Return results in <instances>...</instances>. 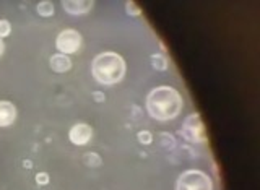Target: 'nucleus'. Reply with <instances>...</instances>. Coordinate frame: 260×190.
Here are the masks:
<instances>
[{
    "instance_id": "obj_3",
    "label": "nucleus",
    "mask_w": 260,
    "mask_h": 190,
    "mask_svg": "<svg viewBox=\"0 0 260 190\" xmlns=\"http://www.w3.org/2000/svg\"><path fill=\"white\" fill-rule=\"evenodd\" d=\"M176 190H213V182L208 177V174L190 169L179 176Z\"/></svg>"
},
{
    "instance_id": "obj_18",
    "label": "nucleus",
    "mask_w": 260,
    "mask_h": 190,
    "mask_svg": "<svg viewBox=\"0 0 260 190\" xmlns=\"http://www.w3.org/2000/svg\"><path fill=\"white\" fill-rule=\"evenodd\" d=\"M3 51H5V44H3V41L0 39V55L3 54Z\"/></svg>"
},
{
    "instance_id": "obj_2",
    "label": "nucleus",
    "mask_w": 260,
    "mask_h": 190,
    "mask_svg": "<svg viewBox=\"0 0 260 190\" xmlns=\"http://www.w3.org/2000/svg\"><path fill=\"white\" fill-rule=\"evenodd\" d=\"M91 72L101 84H116L125 75V62L116 52H103L94 57Z\"/></svg>"
},
{
    "instance_id": "obj_7",
    "label": "nucleus",
    "mask_w": 260,
    "mask_h": 190,
    "mask_svg": "<svg viewBox=\"0 0 260 190\" xmlns=\"http://www.w3.org/2000/svg\"><path fill=\"white\" fill-rule=\"evenodd\" d=\"M62 7L70 15H85L94 7L91 0H67L62 2Z\"/></svg>"
},
{
    "instance_id": "obj_13",
    "label": "nucleus",
    "mask_w": 260,
    "mask_h": 190,
    "mask_svg": "<svg viewBox=\"0 0 260 190\" xmlns=\"http://www.w3.org/2000/svg\"><path fill=\"white\" fill-rule=\"evenodd\" d=\"M125 8H127V13L132 15V17H139L140 12H142L140 7L135 2H127L125 3Z\"/></svg>"
},
{
    "instance_id": "obj_1",
    "label": "nucleus",
    "mask_w": 260,
    "mask_h": 190,
    "mask_svg": "<svg viewBox=\"0 0 260 190\" xmlns=\"http://www.w3.org/2000/svg\"><path fill=\"white\" fill-rule=\"evenodd\" d=\"M148 114L156 120H173L182 110V98L173 86H158L146 98Z\"/></svg>"
},
{
    "instance_id": "obj_9",
    "label": "nucleus",
    "mask_w": 260,
    "mask_h": 190,
    "mask_svg": "<svg viewBox=\"0 0 260 190\" xmlns=\"http://www.w3.org/2000/svg\"><path fill=\"white\" fill-rule=\"evenodd\" d=\"M51 68L57 73L68 72L72 68V60L70 57L65 54H54L51 57Z\"/></svg>"
},
{
    "instance_id": "obj_11",
    "label": "nucleus",
    "mask_w": 260,
    "mask_h": 190,
    "mask_svg": "<svg viewBox=\"0 0 260 190\" xmlns=\"http://www.w3.org/2000/svg\"><path fill=\"white\" fill-rule=\"evenodd\" d=\"M38 13L41 17H52L54 15V3L52 2H41L38 3Z\"/></svg>"
},
{
    "instance_id": "obj_8",
    "label": "nucleus",
    "mask_w": 260,
    "mask_h": 190,
    "mask_svg": "<svg viewBox=\"0 0 260 190\" xmlns=\"http://www.w3.org/2000/svg\"><path fill=\"white\" fill-rule=\"evenodd\" d=\"M17 120V108L10 101H0V127H10Z\"/></svg>"
},
{
    "instance_id": "obj_5",
    "label": "nucleus",
    "mask_w": 260,
    "mask_h": 190,
    "mask_svg": "<svg viewBox=\"0 0 260 190\" xmlns=\"http://www.w3.org/2000/svg\"><path fill=\"white\" fill-rule=\"evenodd\" d=\"M57 49L60 51V54H73V52L80 51L82 47V34L75 29H65L57 36L56 41Z\"/></svg>"
},
{
    "instance_id": "obj_10",
    "label": "nucleus",
    "mask_w": 260,
    "mask_h": 190,
    "mask_svg": "<svg viewBox=\"0 0 260 190\" xmlns=\"http://www.w3.org/2000/svg\"><path fill=\"white\" fill-rule=\"evenodd\" d=\"M168 63H169L168 59L163 54H153L151 55V65H153V68H156V70H166Z\"/></svg>"
},
{
    "instance_id": "obj_16",
    "label": "nucleus",
    "mask_w": 260,
    "mask_h": 190,
    "mask_svg": "<svg viewBox=\"0 0 260 190\" xmlns=\"http://www.w3.org/2000/svg\"><path fill=\"white\" fill-rule=\"evenodd\" d=\"M36 182H38L39 186H46V184L49 182V176H47L46 172H39L38 176H36Z\"/></svg>"
},
{
    "instance_id": "obj_14",
    "label": "nucleus",
    "mask_w": 260,
    "mask_h": 190,
    "mask_svg": "<svg viewBox=\"0 0 260 190\" xmlns=\"http://www.w3.org/2000/svg\"><path fill=\"white\" fill-rule=\"evenodd\" d=\"M10 31H12V25H10L7 20H0V39L8 36Z\"/></svg>"
},
{
    "instance_id": "obj_4",
    "label": "nucleus",
    "mask_w": 260,
    "mask_h": 190,
    "mask_svg": "<svg viewBox=\"0 0 260 190\" xmlns=\"http://www.w3.org/2000/svg\"><path fill=\"white\" fill-rule=\"evenodd\" d=\"M180 135H182L187 141H190V143H203L206 140V134H205L203 122H202L199 114H190L189 117L184 120Z\"/></svg>"
},
{
    "instance_id": "obj_12",
    "label": "nucleus",
    "mask_w": 260,
    "mask_h": 190,
    "mask_svg": "<svg viewBox=\"0 0 260 190\" xmlns=\"http://www.w3.org/2000/svg\"><path fill=\"white\" fill-rule=\"evenodd\" d=\"M85 163H87L88 166L94 167V166L101 164V160H99V156L96 155V153H87V155H85Z\"/></svg>"
},
{
    "instance_id": "obj_6",
    "label": "nucleus",
    "mask_w": 260,
    "mask_h": 190,
    "mask_svg": "<svg viewBox=\"0 0 260 190\" xmlns=\"http://www.w3.org/2000/svg\"><path fill=\"white\" fill-rule=\"evenodd\" d=\"M93 136V129L88 124H77L70 129V134H68V138L73 145H87Z\"/></svg>"
},
{
    "instance_id": "obj_17",
    "label": "nucleus",
    "mask_w": 260,
    "mask_h": 190,
    "mask_svg": "<svg viewBox=\"0 0 260 190\" xmlns=\"http://www.w3.org/2000/svg\"><path fill=\"white\" fill-rule=\"evenodd\" d=\"M93 98L96 99V103H104V99H106L104 94L99 93V91H94V93H93Z\"/></svg>"
},
{
    "instance_id": "obj_15",
    "label": "nucleus",
    "mask_w": 260,
    "mask_h": 190,
    "mask_svg": "<svg viewBox=\"0 0 260 190\" xmlns=\"http://www.w3.org/2000/svg\"><path fill=\"white\" fill-rule=\"evenodd\" d=\"M139 140H140V143H143V145H150L153 141V136H151L150 132L142 130V132H139Z\"/></svg>"
}]
</instances>
